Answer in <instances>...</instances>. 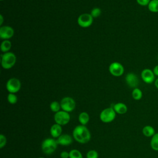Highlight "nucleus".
<instances>
[{"label": "nucleus", "mask_w": 158, "mask_h": 158, "mask_svg": "<svg viewBox=\"0 0 158 158\" xmlns=\"http://www.w3.org/2000/svg\"><path fill=\"white\" fill-rule=\"evenodd\" d=\"M7 99L9 103L11 104H15L17 103L18 98L15 93H9L7 97Z\"/></svg>", "instance_id": "obj_24"}, {"label": "nucleus", "mask_w": 158, "mask_h": 158, "mask_svg": "<svg viewBox=\"0 0 158 158\" xmlns=\"http://www.w3.org/2000/svg\"><path fill=\"white\" fill-rule=\"evenodd\" d=\"M16 56L12 52H7L1 56V65L4 69H11L16 62Z\"/></svg>", "instance_id": "obj_3"}, {"label": "nucleus", "mask_w": 158, "mask_h": 158, "mask_svg": "<svg viewBox=\"0 0 158 158\" xmlns=\"http://www.w3.org/2000/svg\"><path fill=\"white\" fill-rule=\"evenodd\" d=\"M131 96L132 98L136 100V101H139L140 100L142 97H143V92L142 91L138 88H135L133 89L132 93H131Z\"/></svg>", "instance_id": "obj_21"}, {"label": "nucleus", "mask_w": 158, "mask_h": 158, "mask_svg": "<svg viewBox=\"0 0 158 158\" xmlns=\"http://www.w3.org/2000/svg\"><path fill=\"white\" fill-rule=\"evenodd\" d=\"M73 136L69 134H62L59 138H57V142L58 144L64 146H67L70 145L73 143Z\"/></svg>", "instance_id": "obj_13"}, {"label": "nucleus", "mask_w": 158, "mask_h": 158, "mask_svg": "<svg viewBox=\"0 0 158 158\" xmlns=\"http://www.w3.org/2000/svg\"><path fill=\"white\" fill-rule=\"evenodd\" d=\"M54 120L56 123L61 126L65 125L70 122V115L69 112L62 110L54 114Z\"/></svg>", "instance_id": "obj_5"}, {"label": "nucleus", "mask_w": 158, "mask_h": 158, "mask_svg": "<svg viewBox=\"0 0 158 158\" xmlns=\"http://www.w3.org/2000/svg\"><path fill=\"white\" fill-rule=\"evenodd\" d=\"M69 158H83V155L79 150L73 149L69 151Z\"/></svg>", "instance_id": "obj_23"}, {"label": "nucleus", "mask_w": 158, "mask_h": 158, "mask_svg": "<svg viewBox=\"0 0 158 158\" xmlns=\"http://www.w3.org/2000/svg\"><path fill=\"white\" fill-rule=\"evenodd\" d=\"M148 10L152 13L158 12V0H151L148 5Z\"/></svg>", "instance_id": "obj_19"}, {"label": "nucleus", "mask_w": 158, "mask_h": 158, "mask_svg": "<svg viewBox=\"0 0 158 158\" xmlns=\"http://www.w3.org/2000/svg\"><path fill=\"white\" fill-rule=\"evenodd\" d=\"M155 77L156 75L154 73L153 70L150 69H144L141 73V77L142 80L147 84H151L154 82L156 80Z\"/></svg>", "instance_id": "obj_10"}, {"label": "nucleus", "mask_w": 158, "mask_h": 158, "mask_svg": "<svg viewBox=\"0 0 158 158\" xmlns=\"http://www.w3.org/2000/svg\"><path fill=\"white\" fill-rule=\"evenodd\" d=\"M38 158H44V157H38Z\"/></svg>", "instance_id": "obj_33"}, {"label": "nucleus", "mask_w": 158, "mask_h": 158, "mask_svg": "<svg viewBox=\"0 0 158 158\" xmlns=\"http://www.w3.org/2000/svg\"><path fill=\"white\" fill-rule=\"evenodd\" d=\"M109 71L111 75L114 77H120L124 72V67L120 63L114 62L111 63L109 67Z\"/></svg>", "instance_id": "obj_9"}, {"label": "nucleus", "mask_w": 158, "mask_h": 158, "mask_svg": "<svg viewBox=\"0 0 158 158\" xmlns=\"http://www.w3.org/2000/svg\"><path fill=\"white\" fill-rule=\"evenodd\" d=\"M0 1H3V0H0Z\"/></svg>", "instance_id": "obj_34"}, {"label": "nucleus", "mask_w": 158, "mask_h": 158, "mask_svg": "<svg viewBox=\"0 0 158 158\" xmlns=\"http://www.w3.org/2000/svg\"><path fill=\"white\" fill-rule=\"evenodd\" d=\"M152 70H153L154 73L155 74V75L157 76V77H158V65H156V66L154 67V69H153Z\"/></svg>", "instance_id": "obj_30"}, {"label": "nucleus", "mask_w": 158, "mask_h": 158, "mask_svg": "<svg viewBox=\"0 0 158 158\" xmlns=\"http://www.w3.org/2000/svg\"><path fill=\"white\" fill-rule=\"evenodd\" d=\"M143 134L146 137H152L155 133V129L151 125H146L142 129Z\"/></svg>", "instance_id": "obj_16"}, {"label": "nucleus", "mask_w": 158, "mask_h": 158, "mask_svg": "<svg viewBox=\"0 0 158 158\" xmlns=\"http://www.w3.org/2000/svg\"><path fill=\"white\" fill-rule=\"evenodd\" d=\"M21 83L17 78H11L6 83V89L9 93H16L20 89Z\"/></svg>", "instance_id": "obj_7"}, {"label": "nucleus", "mask_w": 158, "mask_h": 158, "mask_svg": "<svg viewBox=\"0 0 158 158\" xmlns=\"http://www.w3.org/2000/svg\"><path fill=\"white\" fill-rule=\"evenodd\" d=\"M12 46L11 42L9 40H4L1 44V51L4 53L9 52Z\"/></svg>", "instance_id": "obj_20"}, {"label": "nucleus", "mask_w": 158, "mask_h": 158, "mask_svg": "<svg viewBox=\"0 0 158 158\" xmlns=\"http://www.w3.org/2000/svg\"><path fill=\"white\" fill-rule=\"evenodd\" d=\"M137 3L141 6H148L151 0H136Z\"/></svg>", "instance_id": "obj_28"}, {"label": "nucleus", "mask_w": 158, "mask_h": 158, "mask_svg": "<svg viewBox=\"0 0 158 158\" xmlns=\"http://www.w3.org/2000/svg\"><path fill=\"white\" fill-rule=\"evenodd\" d=\"M112 107L116 114H118L120 115L126 114L128 110V107L127 105L123 102H117L115 104L112 106Z\"/></svg>", "instance_id": "obj_15"}, {"label": "nucleus", "mask_w": 158, "mask_h": 158, "mask_svg": "<svg viewBox=\"0 0 158 158\" xmlns=\"http://www.w3.org/2000/svg\"><path fill=\"white\" fill-rule=\"evenodd\" d=\"M49 107H50L51 111H52L54 113H56V112L60 111L61 109L60 104L56 101L51 102L49 105Z\"/></svg>", "instance_id": "obj_22"}, {"label": "nucleus", "mask_w": 158, "mask_h": 158, "mask_svg": "<svg viewBox=\"0 0 158 158\" xmlns=\"http://www.w3.org/2000/svg\"><path fill=\"white\" fill-rule=\"evenodd\" d=\"M3 21H4V18H3V16L1 14L0 15V25L1 26L3 23Z\"/></svg>", "instance_id": "obj_31"}, {"label": "nucleus", "mask_w": 158, "mask_h": 158, "mask_svg": "<svg viewBox=\"0 0 158 158\" xmlns=\"http://www.w3.org/2000/svg\"><path fill=\"white\" fill-rule=\"evenodd\" d=\"M49 131L52 138H57L62 135V126L57 123H54L51 127Z\"/></svg>", "instance_id": "obj_14"}, {"label": "nucleus", "mask_w": 158, "mask_h": 158, "mask_svg": "<svg viewBox=\"0 0 158 158\" xmlns=\"http://www.w3.org/2000/svg\"><path fill=\"white\" fill-rule=\"evenodd\" d=\"M157 58H158V57H157Z\"/></svg>", "instance_id": "obj_35"}, {"label": "nucleus", "mask_w": 158, "mask_h": 158, "mask_svg": "<svg viewBox=\"0 0 158 158\" xmlns=\"http://www.w3.org/2000/svg\"><path fill=\"white\" fill-rule=\"evenodd\" d=\"M73 139L80 144H86L88 143L91 138V135L89 129L86 125H78L76 126L72 131Z\"/></svg>", "instance_id": "obj_1"}, {"label": "nucleus", "mask_w": 158, "mask_h": 158, "mask_svg": "<svg viewBox=\"0 0 158 158\" xmlns=\"http://www.w3.org/2000/svg\"><path fill=\"white\" fill-rule=\"evenodd\" d=\"M60 104L61 106V109L69 113L72 112L75 109L76 106L75 100L69 96L63 98L61 99Z\"/></svg>", "instance_id": "obj_6"}, {"label": "nucleus", "mask_w": 158, "mask_h": 158, "mask_svg": "<svg viewBox=\"0 0 158 158\" xmlns=\"http://www.w3.org/2000/svg\"><path fill=\"white\" fill-rule=\"evenodd\" d=\"M116 117V112L114 110L112 107H107L103 109L100 114L99 118L103 123H108L114 120Z\"/></svg>", "instance_id": "obj_4"}, {"label": "nucleus", "mask_w": 158, "mask_h": 158, "mask_svg": "<svg viewBox=\"0 0 158 158\" xmlns=\"http://www.w3.org/2000/svg\"><path fill=\"white\" fill-rule=\"evenodd\" d=\"M78 121L81 125H86L89 121V115L86 112H81L78 115Z\"/></svg>", "instance_id": "obj_17"}, {"label": "nucleus", "mask_w": 158, "mask_h": 158, "mask_svg": "<svg viewBox=\"0 0 158 158\" xmlns=\"http://www.w3.org/2000/svg\"><path fill=\"white\" fill-rule=\"evenodd\" d=\"M58 143L57 140L53 138H48L44 139L41 143V150L46 155L53 154L57 148Z\"/></svg>", "instance_id": "obj_2"}, {"label": "nucleus", "mask_w": 158, "mask_h": 158, "mask_svg": "<svg viewBox=\"0 0 158 158\" xmlns=\"http://www.w3.org/2000/svg\"><path fill=\"white\" fill-rule=\"evenodd\" d=\"M60 158H69V152L63 151L60 154Z\"/></svg>", "instance_id": "obj_29"}, {"label": "nucleus", "mask_w": 158, "mask_h": 158, "mask_svg": "<svg viewBox=\"0 0 158 158\" xmlns=\"http://www.w3.org/2000/svg\"><path fill=\"white\" fill-rule=\"evenodd\" d=\"M151 148L156 151H158V132L156 133L151 139L150 141Z\"/></svg>", "instance_id": "obj_18"}, {"label": "nucleus", "mask_w": 158, "mask_h": 158, "mask_svg": "<svg viewBox=\"0 0 158 158\" xmlns=\"http://www.w3.org/2000/svg\"><path fill=\"white\" fill-rule=\"evenodd\" d=\"M154 85H155L156 88L158 89V78L155 80V81H154Z\"/></svg>", "instance_id": "obj_32"}, {"label": "nucleus", "mask_w": 158, "mask_h": 158, "mask_svg": "<svg viewBox=\"0 0 158 158\" xmlns=\"http://www.w3.org/2000/svg\"><path fill=\"white\" fill-rule=\"evenodd\" d=\"M99 154L98 152L94 149L89 150L86 153V158H98Z\"/></svg>", "instance_id": "obj_26"}, {"label": "nucleus", "mask_w": 158, "mask_h": 158, "mask_svg": "<svg viewBox=\"0 0 158 158\" xmlns=\"http://www.w3.org/2000/svg\"><path fill=\"white\" fill-rule=\"evenodd\" d=\"M93 21V17L90 14L84 13L81 14L77 19V23L81 27L87 28L90 27Z\"/></svg>", "instance_id": "obj_8"}, {"label": "nucleus", "mask_w": 158, "mask_h": 158, "mask_svg": "<svg viewBox=\"0 0 158 158\" xmlns=\"http://www.w3.org/2000/svg\"><path fill=\"white\" fill-rule=\"evenodd\" d=\"M125 81L127 84L130 88H133V89L135 88H137L139 84V78L138 76L134 73H131V72L127 74L125 77Z\"/></svg>", "instance_id": "obj_12"}, {"label": "nucleus", "mask_w": 158, "mask_h": 158, "mask_svg": "<svg viewBox=\"0 0 158 158\" xmlns=\"http://www.w3.org/2000/svg\"><path fill=\"white\" fill-rule=\"evenodd\" d=\"M7 143V138L3 134L0 135V148L2 149Z\"/></svg>", "instance_id": "obj_27"}, {"label": "nucleus", "mask_w": 158, "mask_h": 158, "mask_svg": "<svg viewBox=\"0 0 158 158\" xmlns=\"http://www.w3.org/2000/svg\"><path fill=\"white\" fill-rule=\"evenodd\" d=\"M90 14L93 17V19L94 18H97L99 16H100V15L101 14V10L99 7H94L91 10Z\"/></svg>", "instance_id": "obj_25"}, {"label": "nucleus", "mask_w": 158, "mask_h": 158, "mask_svg": "<svg viewBox=\"0 0 158 158\" xmlns=\"http://www.w3.org/2000/svg\"><path fill=\"white\" fill-rule=\"evenodd\" d=\"M14 34V30L12 27L5 25L1 26L0 28V38L4 40H9Z\"/></svg>", "instance_id": "obj_11"}]
</instances>
